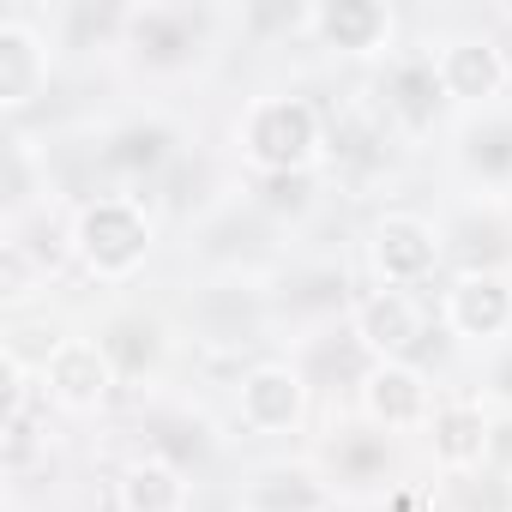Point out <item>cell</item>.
<instances>
[{
    "label": "cell",
    "mask_w": 512,
    "mask_h": 512,
    "mask_svg": "<svg viewBox=\"0 0 512 512\" xmlns=\"http://www.w3.org/2000/svg\"><path fill=\"white\" fill-rule=\"evenodd\" d=\"M235 139H241V157L260 175H308L320 163V145H326L320 109L308 97H284V91L278 97H253L241 109Z\"/></svg>",
    "instance_id": "1"
},
{
    "label": "cell",
    "mask_w": 512,
    "mask_h": 512,
    "mask_svg": "<svg viewBox=\"0 0 512 512\" xmlns=\"http://www.w3.org/2000/svg\"><path fill=\"white\" fill-rule=\"evenodd\" d=\"M73 253H79V266L91 278H103V284L133 278L151 260V217H145V205L127 199V193L85 199L79 217H73Z\"/></svg>",
    "instance_id": "2"
},
{
    "label": "cell",
    "mask_w": 512,
    "mask_h": 512,
    "mask_svg": "<svg viewBox=\"0 0 512 512\" xmlns=\"http://www.w3.org/2000/svg\"><path fill=\"white\" fill-rule=\"evenodd\" d=\"M368 253H374L380 290H416V284H428V278H434V266H440V235H434V223H428V217L386 211V217L374 223Z\"/></svg>",
    "instance_id": "3"
},
{
    "label": "cell",
    "mask_w": 512,
    "mask_h": 512,
    "mask_svg": "<svg viewBox=\"0 0 512 512\" xmlns=\"http://www.w3.org/2000/svg\"><path fill=\"white\" fill-rule=\"evenodd\" d=\"M37 374H43V392H49L61 410H97V404H109V392L121 386V374H115L103 338H61L55 356H49Z\"/></svg>",
    "instance_id": "4"
},
{
    "label": "cell",
    "mask_w": 512,
    "mask_h": 512,
    "mask_svg": "<svg viewBox=\"0 0 512 512\" xmlns=\"http://www.w3.org/2000/svg\"><path fill=\"white\" fill-rule=\"evenodd\" d=\"M308 410V380L290 362H260L235 380V416L247 434H290Z\"/></svg>",
    "instance_id": "5"
},
{
    "label": "cell",
    "mask_w": 512,
    "mask_h": 512,
    "mask_svg": "<svg viewBox=\"0 0 512 512\" xmlns=\"http://www.w3.org/2000/svg\"><path fill=\"white\" fill-rule=\"evenodd\" d=\"M428 338V314L410 290H368L356 302V344L374 362H410Z\"/></svg>",
    "instance_id": "6"
},
{
    "label": "cell",
    "mask_w": 512,
    "mask_h": 512,
    "mask_svg": "<svg viewBox=\"0 0 512 512\" xmlns=\"http://www.w3.org/2000/svg\"><path fill=\"white\" fill-rule=\"evenodd\" d=\"M434 67H440V85H446V103H470V109H488L500 91H506V79H512V67H506V49L494 43V37H452V43H440V55H434Z\"/></svg>",
    "instance_id": "7"
},
{
    "label": "cell",
    "mask_w": 512,
    "mask_h": 512,
    "mask_svg": "<svg viewBox=\"0 0 512 512\" xmlns=\"http://www.w3.org/2000/svg\"><path fill=\"white\" fill-rule=\"evenodd\" d=\"M121 25H127V49L145 67H187L205 43V13L193 7H139Z\"/></svg>",
    "instance_id": "8"
},
{
    "label": "cell",
    "mask_w": 512,
    "mask_h": 512,
    "mask_svg": "<svg viewBox=\"0 0 512 512\" xmlns=\"http://www.w3.org/2000/svg\"><path fill=\"white\" fill-rule=\"evenodd\" d=\"M362 404H368V422H380V428H428L434 422V398H428V380L416 362H374L362 380Z\"/></svg>",
    "instance_id": "9"
},
{
    "label": "cell",
    "mask_w": 512,
    "mask_h": 512,
    "mask_svg": "<svg viewBox=\"0 0 512 512\" xmlns=\"http://www.w3.org/2000/svg\"><path fill=\"white\" fill-rule=\"evenodd\" d=\"M446 332H458V338H500V332H512V284L500 278V272H464L452 290H446Z\"/></svg>",
    "instance_id": "10"
},
{
    "label": "cell",
    "mask_w": 512,
    "mask_h": 512,
    "mask_svg": "<svg viewBox=\"0 0 512 512\" xmlns=\"http://www.w3.org/2000/svg\"><path fill=\"white\" fill-rule=\"evenodd\" d=\"M49 85V37L25 19H0V109H25Z\"/></svg>",
    "instance_id": "11"
},
{
    "label": "cell",
    "mask_w": 512,
    "mask_h": 512,
    "mask_svg": "<svg viewBox=\"0 0 512 512\" xmlns=\"http://www.w3.org/2000/svg\"><path fill=\"white\" fill-rule=\"evenodd\" d=\"M302 19L338 55H380L392 43V7H380V0H326V7H314Z\"/></svg>",
    "instance_id": "12"
},
{
    "label": "cell",
    "mask_w": 512,
    "mask_h": 512,
    "mask_svg": "<svg viewBox=\"0 0 512 512\" xmlns=\"http://www.w3.org/2000/svg\"><path fill=\"white\" fill-rule=\"evenodd\" d=\"M440 103H446V85H440L434 55H404V61H392V73H386V109H392L410 133L434 127Z\"/></svg>",
    "instance_id": "13"
},
{
    "label": "cell",
    "mask_w": 512,
    "mask_h": 512,
    "mask_svg": "<svg viewBox=\"0 0 512 512\" xmlns=\"http://www.w3.org/2000/svg\"><path fill=\"white\" fill-rule=\"evenodd\" d=\"M115 494H121V512H187V482H181V470L163 452L133 458L121 470Z\"/></svg>",
    "instance_id": "14"
},
{
    "label": "cell",
    "mask_w": 512,
    "mask_h": 512,
    "mask_svg": "<svg viewBox=\"0 0 512 512\" xmlns=\"http://www.w3.org/2000/svg\"><path fill=\"white\" fill-rule=\"evenodd\" d=\"M428 434H434L440 470H476L488 458V416H482V404H440Z\"/></svg>",
    "instance_id": "15"
},
{
    "label": "cell",
    "mask_w": 512,
    "mask_h": 512,
    "mask_svg": "<svg viewBox=\"0 0 512 512\" xmlns=\"http://www.w3.org/2000/svg\"><path fill=\"white\" fill-rule=\"evenodd\" d=\"M175 151V133L163 121H133V127H115L109 145H103V163L121 169V175H157Z\"/></svg>",
    "instance_id": "16"
},
{
    "label": "cell",
    "mask_w": 512,
    "mask_h": 512,
    "mask_svg": "<svg viewBox=\"0 0 512 512\" xmlns=\"http://www.w3.org/2000/svg\"><path fill=\"white\" fill-rule=\"evenodd\" d=\"M103 350H109L115 374L133 380V374L157 368V356H163V332H157L151 320H115V326L103 332Z\"/></svg>",
    "instance_id": "17"
},
{
    "label": "cell",
    "mask_w": 512,
    "mask_h": 512,
    "mask_svg": "<svg viewBox=\"0 0 512 512\" xmlns=\"http://www.w3.org/2000/svg\"><path fill=\"white\" fill-rule=\"evenodd\" d=\"M464 163L488 181H512V115H482V127L464 133Z\"/></svg>",
    "instance_id": "18"
},
{
    "label": "cell",
    "mask_w": 512,
    "mask_h": 512,
    "mask_svg": "<svg viewBox=\"0 0 512 512\" xmlns=\"http://www.w3.org/2000/svg\"><path fill=\"white\" fill-rule=\"evenodd\" d=\"M266 205L272 211H302L308 205V175H266Z\"/></svg>",
    "instance_id": "19"
},
{
    "label": "cell",
    "mask_w": 512,
    "mask_h": 512,
    "mask_svg": "<svg viewBox=\"0 0 512 512\" xmlns=\"http://www.w3.org/2000/svg\"><path fill=\"white\" fill-rule=\"evenodd\" d=\"M494 386H500V398H512V350L500 356V368H494Z\"/></svg>",
    "instance_id": "20"
}]
</instances>
